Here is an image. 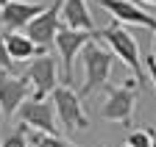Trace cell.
<instances>
[{
  "instance_id": "6da1fadb",
  "label": "cell",
  "mask_w": 156,
  "mask_h": 147,
  "mask_svg": "<svg viewBox=\"0 0 156 147\" xmlns=\"http://www.w3.org/2000/svg\"><path fill=\"white\" fill-rule=\"evenodd\" d=\"M81 64H84V83L78 89V97L92 95L95 89H101L109 75H112V64H114V53L101 47L95 39L81 50Z\"/></svg>"
},
{
  "instance_id": "7a4b0ae2",
  "label": "cell",
  "mask_w": 156,
  "mask_h": 147,
  "mask_svg": "<svg viewBox=\"0 0 156 147\" xmlns=\"http://www.w3.org/2000/svg\"><path fill=\"white\" fill-rule=\"evenodd\" d=\"M50 103L56 108V119L64 131H84L89 125L87 114H84V105H81V97L73 86H58L53 95H50Z\"/></svg>"
},
{
  "instance_id": "3957f363",
  "label": "cell",
  "mask_w": 156,
  "mask_h": 147,
  "mask_svg": "<svg viewBox=\"0 0 156 147\" xmlns=\"http://www.w3.org/2000/svg\"><path fill=\"white\" fill-rule=\"evenodd\" d=\"M98 33H87V31H70V28H62L56 33V50H58V64H62V81L64 86L73 83V72H75V58Z\"/></svg>"
},
{
  "instance_id": "277c9868",
  "label": "cell",
  "mask_w": 156,
  "mask_h": 147,
  "mask_svg": "<svg viewBox=\"0 0 156 147\" xmlns=\"http://www.w3.org/2000/svg\"><path fill=\"white\" fill-rule=\"evenodd\" d=\"M25 78L31 81V100H48V95H53V92L62 86L58 83L62 69H58V61L50 56V53H45V56H39V58L31 61Z\"/></svg>"
},
{
  "instance_id": "5b68a950",
  "label": "cell",
  "mask_w": 156,
  "mask_h": 147,
  "mask_svg": "<svg viewBox=\"0 0 156 147\" xmlns=\"http://www.w3.org/2000/svg\"><path fill=\"white\" fill-rule=\"evenodd\" d=\"M98 36H101V39L109 45V50H112L131 72H136V78H140V64H142V58H140V45H136L134 36H131L120 22L106 25L103 31H98Z\"/></svg>"
},
{
  "instance_id": "8992f818",
  "label": "cell",
  "mask_w": 156,
  "mask_h": 147,
  "mask_svg": "<svg viewBox=\"0 0 156 147\" xmlns=\"http://www.w3.org/2000/svg\"><path fill=\"white\" fill-rule=\"evenodd\" d=\"M136 95H140V86H136V81H134V78H131V81H126L123 86H117V89H109V92H106V103H103V108H101L103 119L131 125Z\"/></svg>"
},
{
  "instance_id": "52a82bcc",
  "label": "cell",
  "mask_w": 156,
  "mask_h": 147,
  "mask_svg": "<svg viewBox=\"0 0 156 147\" xmlns=\"http://www.w3.org/2000/svg\"><path fill=\"white\" fill-rule=\"evenodd\" d=\"M62 6H64V0H53V3L36 17V20H31L28 22V28L23 31L31 42H36L39 47H50L53 42H56V33L62 31L64 25H62Z\"/></svg>"
},
{
  "instance_id": "ba28073f",
  "label": "cell",
  "mask_w": 156,
  "mask_h": 147,
  "mask_svg": "<svg viewBox=\"0 0 156 147\" xmlns=\"http://www.w3.org/2000/svg\"><path fill=\"white\" fill-rule=\"evenodd\" d=\"M20 119L25 128H34L36 133H48V136H58V119H56V108L48 100H28L20 108Z\"/></svg>"
},
{
  "instance_id": "9c48e42d",
  "label": "cell",
  "mask_w": 156,
  "mask_h": 147,
  "mask_svg": "<svg viewBox=\"0 0 156 147\" xmlns=\"http://www.w3.org/2000/svg\"><path fill=\"white\" fill-rule=\"evenodd\" d=\"M28 95H31V81L25 75L17 78V75H6L3 72L0 75V114H3V119L17 114L28 103Z\"/></svg>"
},
{
  "instance_id": "30bf717a",
  "label": "cell",
  "mask_w": 156,
  "mask_h": 147,
  "mask_svg": "<svg viewBox=\"0 0 156 147\" xmlns=\"http://www.w3.org/2000/svg\"><path fill=\"white\" fill-rule=\"evenodd\" d=\"M101 6L112 14L114 22H126V25H140V28H148L156 33V17L142 11L136 3L131 0H101Z\"/></svg>"
},
{
  "instance_id": "8fae6325",
  "label": "cell",
  "mask_w": 156,
  "mask_h": 147,
  "mask_svg": "<svg viewBox=\"0 0 156 147\" xmlns=\"http://www.w3.org/2000/svg\"><path fill=\"white\" fill-rule=\"evenodd\" d=\"M48 6L42 3H25V0H11V3H6L3 8H0V20H3V28L9 33H20L25 31L31 20H36L39 14H42Z\"/></svg>"
},
{
  "instance_id": "7c38bea8",
  "label": "cell",
  "mask_w": 156,
  "mask_h": 147,
  "mask_svg": "<svg viewBox=\"0 0 156 147\" xmlns=\"http://www.w3.org/2000/svg\"><path fill=\"white\" fill-rule=\"evenodd\" d=\"M62 25L70 28V31L95 33V22H92V14L87 8V0H64V6H62Z\"/></svg>"
},
{
  "instance_id": "4fadbf2b",
  "label": "cell",
  "mask_w": 156,
  "mask_h": 147,
  "mask_svg": "<svg viewBox=\"0 0 156 147\" xmlns=\"http://www.w3.org/2000/svg\"><path fill=\"white\" fill-rule=\"evenodd\" d=\"M6 47H9V56L11 61H25V58H39L45 56V47H39L36 42H31L25 33H6Z\"/></svg>"
},
{
  "instance_id": "5bb4252c",
  "label": "cell",
  "mask_w": 156,
  "mask_h": 147,
  "mask_svg": "<svg viewBox=\"0 0 156 147\" xmlns=\"http://www.w3.org/2000/svg\"><path fill=\"white\" fill-rule=\"evenodd\" d=\"M31 144L34 147H78L62 136H48V133H31Z\"/></svg>"
},
{
  "instance_id": "9a60e30c",
  "label": "cell",
  "mask_w": 156,
  "mask_h": 147,
  "mask_svg": "<svg viewBox=\"0 0 156 147\" xmlns=\"http://www.w3.org/2000/svg\"><path fill=\"white\" fill-rule=\"evenodd\" d=\"M0 147H28V139H25V125L20 122V128L17 131H11L6 139H3V144Z\"/></svg>"
},
{
  "instance_id": "2e32d148",
  "label": "cell",
  "mask_w": 156,
  "mask_h": 147,
  "mask_svg": "<svg viewBox=\"0 0 156 147\" xmlns=\"http://www.w3.org/2000/svg\"><path fill=\"white\" fill-rule=\"evenodd\" d=\"M151 139H153V131H131L126 144L128 147H151Z\"/></svg>"
},
{
  "instance_id": "e0dca14e",
  "label": "cell",
  "mask_w": 156,
  "mask_h": 147,
  "mask_svg": "<svg viewBox=\"0 0 156 147\" xmlns=\"http://www.w3.org/2000/svg\"><path fill=\"white\" fill-rule=\"evenodd\" d=\"M0 69H3L6 75L14 69V61H11V56H9V47H6V36H3V33H0Z\"/></svg>"
},
{
  "instance_id": "ac0fdd59",
  "label": "cell",
  "mask_w": 156,
  "mask_h": 147,
  "mask_svg": "<svg viewBox=\"0 0 156 147\" xmlns=\"http://www.w3.org/2000/svg\"><path fill=\"white\" fill-rule=\"evenodd\" d=\"M145 61V69H148V75H151V83H153V89H156V56L151 53L148 58H142Z\"/></svg>"
},
{
  "instance_id": "d6986e66",
  "label": "cell",
  "mask_w": 156,
  "mask_h": 147,
  "mask_svg": "<svg viewBox=\"0 0 156 147\" xmlns=\"http://www.w3.org/2000/svg\"><path fill=\"white\" fill-rule=\"evenodd\" d=\"M140 3H145V6H156V0H140Z\"/></svg>"
},
{
  "instance_id": "ffe728a7",
  "label": "cell",
  "mask_w": 156,
  "mask_h": 147,
  "mask_svg": "<svg viewBox=\"0 0 156 147\" xmlns=\"http://www.w3.org/2000/svg\"><path fill=\"white\" fill-rule=\"evenodd\" d=\"M151 147H156V131H153V139H151Z\"/></svg>"
},
{
  "instance_id": "44dd1931",
  "label": "cell",
  "mask_w": 156,
  "mask_h": 147,
  "mask_svg": "<svg viewBox=\"0 0 156 147\" xmlns=\"http://www.w3.org/2000/svg\"><path fill=\"white\" fill-rule=\"evenodd\" d=\"M153 56H156V33H153Z\"/></svg>"
},
{
  "instance_id": "7402d4cb",
  "label": "cell",
  "mask_w": 156,
  "mask_h": 147,
  "mask_svg": "<svg viewBox=\"0 0 156 147\" xmlns=\"http://www.w3.org/2000/svg\"><path fill=\"white\" fill-rule=\"evenodd\" d=\"M6 3H11V0H0V8H3V6H6Z\"/></svg>"
},
{
  "instance_id": "603a6c76",
  "label": "cell",
  "mask_w": 156,
  "mask_h": 147,
  "mask_svg": "<svg viewBox=\"0 0 156 147\" xmlns=\"http://www.w3.org/2000/svg\"><path fill=\"white\" fill-rule=\"evenodd\" d=\"M123 147H128V144H123Z\"/></svg>"
},
{
  "instance_id": "cb8c5ba5",
  "label": "cell",
  "mask_w": 156,
  "mask_h": 147,
  "mask_svg": "<svg viewBox=\"0 0 156 147\" xmlns=\"http://www.w3.org/2000/svg\"><path fill=\"white\" fill-rule=\"evenodd\" d=\"M0 117H3V114H0Z\"/></svg>"
}]
</instances>
